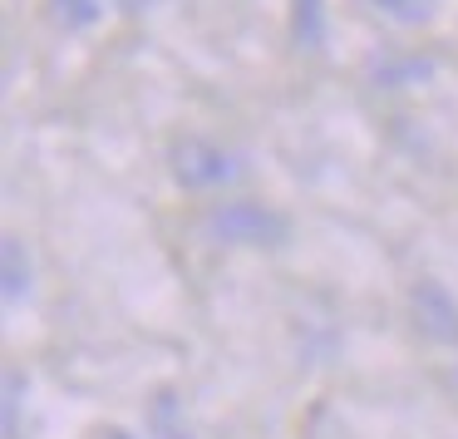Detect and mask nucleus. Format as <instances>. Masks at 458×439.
Segmentation results:
<instances>
[{"label":"nucleus","mask_w":458,"mask_h":439,"mask_svg":"<svg viewBox=\"0 0 458 439\" xmlns=\"http://www.w3.org/2000/svg\"><path fill=\"white\" fill-rule=\"evenodd\" d=\"M119 11H129V15H139V11H148V5H158V0H114Z\"/></svg>","instance_id":"9b49d317"},{"label":"nucleus","mask_w":458,"mask_h":439,"mask_svg":"<svg viewBox=\"0 0 458 439\" xmlns=\"http://www.w3.org/2000/svg\"><path fill=\"white\" fill-rule=\"evenodd\" d=\"M291 30H296L301 50H320L326 45V0H291Z\"/></svg>","instance_id":"20e7f679"},{"label":"nucleus","mask_w":458,"mask_h":439,"mask_svg":"<svg viewBox=\"0 0 458 439\" xmlns=\"http://www.w3.org/2000/svg\"><path fill=\"white\" fill-rule=\"evenodd\" d=\"M148 419H153V429H158L163 439H198V435H192V429L178 419V395H168V390H163V395L153 400Z\"/></svg>","instance_id":"0eeeda50"},{"label":"nucleus","mask_w":458,"mask_h":439,"mask_svg":"<svg viewBox=\"0 0 458 439\" xmlns=\"http://www.w3.org/2000/svg\"><path fill=\"white\" fill-rule=\"evenodd\" d=\"M173 173L182 188H222L237 178V159L208 139H178L173 143Z\"/></svg>","instance_id":"f03ea898"},{"label":"nucleus","mask_w":458,"mask_h":439,"mask_svg":"<svg viewBox=\"0 0 458 439\" xmlns=\"http://www.w3.org/2000/svg\"><path fill=\"white\" fill-rule=\"evenodd\" d=\"M375 5H379L385 15H394V21H404V25H419V21L428 15L424 0H375Z\"/></svg>","instance_id":"9d476101"},{"label":"nucleus","mask_w":458,"mask_h":439,"mask_svg":"<svg viewBox=\"0 0 458 439\" xmlns=\"http://www.w3.org/2000/svg\"><path fill=\"white\" fill-rule=\"evenodd\" d=\"M208 232L217 242H242V247H281L291 237V222L267 202H217L208 212Z\"/></svg>","instance_id":"f257e3e1"},{"label":"nucleus","mask_w":458,"mask_h":439,"mask_svg":"<svg viewBox=\"0 0 458 439\" xmlns=\"http://www.w3.org/2000/svg\"><path fill=\"white\" fill-rule=\"evenodd\" d=\"M104 439H133V435H123V429H109V435H104Z\"/></svg>","instance_id":"f8f14e48"},{"label":"nucleus","mask_w":458,"mask_h":439,"mask_svg":"<svg viewBox=\"0 0 458 439\" xmlns=\"http://www.w3.org/2000/svg\"><path fill=\"white\" fill-rule=\"evenodd\" d=\"M428 74H434V65H428V60H385V65H375V80L385 84V90H399V84H424Z\"/></svg>","instance_id":"423d86ee"},{"label":"nucleus","mask_w":458,"mask_h":439,"mask_svg":"<svg viewBox=\"0 0 458 439\" xmlns=\"http://www.w3.org/2000/svg\"><path fill=\"white\" fill-rule=\"evenodd\" d=\"M50 11L60 25H70V30H89L94 21H99V5L94 0H50Z\"/></svg>","instance_id":"6e6552de"},{"label":"nucleus","mask_w":458,"mask_h":439,"mask_svg":"<svg viewBox=\"0 0 458 439\" xmlns=\"http://www.w3.org/2000/svg\"><path fill=\"white\" fill-rule=\"evenodd\" d=\"M30 287V262H25V242L5 237V301H21Z\"/></svg>","instance_id":"39448f33"},{"label":"nucleus","mask_w":458,"mask_h":439,"mask_svg":"<svg viewBox=\"0 0 458 439\" xmlns=\"http://www.w3.org/2000/svg\"><path fill=\"white\" fill-rule=\"evenodd\" d=\"M414 316H419V331H424L428 340L458 346V301L448 297L444 281H419L414 287Z\"/></svg>","instance_id":"7ed1b4c3"},{"label":"nucleus","mask_w":458,"mask_h":439,"mask_svg":"<svg viewBox=\"0 0 458 439\" xmlns=\"http://www.w3.org/2000/svg\"><path fill=\"white\" fill-rule=\"evenodd\" d=\"M21 390H25V380L11 370V375H5V435L11 439L21 435Z\"/></svg>","instance_id":"1a4fd4ad"}]
</instances>
